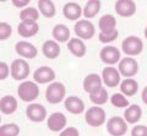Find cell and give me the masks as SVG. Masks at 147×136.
Listing matches in <instances>:
<instances>
[{
	"instance_id": "83f0119b",
	"label": "cell",
	"mask_w": 147,
	"mask_h": 136,
	"mask_svg": "<svg viewBox=\"0 0 147 136\" xmlns=\"http://www.w3.org/2000/svg\"><path fill=\"white\" fill-rule=\"evenodd\" d=\"M38 12H40L44 17L52 19L57 13V9L53 1L50 0H39L38 1Z\"/></svg>"
},
{
	"instance_id": "ab89813d",
	"label": "cell",
	"mask_w": 147,
	"mask_h": 136,
	"mask_svg": "<svg viewBox=\"0 0 147 136\" xmlns=\"http://www.w3.org/2000/svg\"><path fill=\"white\" fill-rule=\"evenodd\" d=\"M145 38H147V27L145 28Z\"/></svg>"
},
{
	"instance_id": "60d3db41",
	"label": "cell",
	"mask_w": 147,
	"mask_h": 136,
	"mask_svg": "<svg viewBox=\"0 0 147 136\" xmlns=\"http://www.w3.org/2000/svg\"><path fill=\"white\" fill-rule=\"evenodd\" d=\"M0 123H1V116H0Z\"/></svg>"
},
{
	"instance_id": "f546056e",
	"label": "cell",
	"mask_w": 147,
	"mask_h": 136,
	"mask_svg": "<svg viewBox=\"0 0 147 136\" xmlns=\"http://www.w3.org/2000/svg\"><path fill=\"white\" fill-rule=\"evenodd\" d=\"M20 19L21 21H34L39 19V12L34 7H25L20 12Z\"/></svg>"
},
{
	"instance_id": "2e32d148",
	"label": "cell",
	"mask_w": 147,
	"mask_h": 136,
	"mask_svg": "<svg viewBox=\"0 0 147 136\" xmlns=\"http://www.w3.org/2000/svg\"><path fill=\"white\" fill-rule=\"evenodd\" d=\"M64 107H65V109L69 113L75 114V115H79V114H81V113H84V110H85L84 101L77 96L66 97L65 101H64Z\"/></svg>"
},
{
	"instance_id": "484cf974",
	"label": "cell",
	"mask_w": 147,
	"mask_h": 136,
	"mask_svg": "<svg viewBox=\"0 0 147 136\" xmlns=\"http://www.w3.org/2000/svg\"><path fill=\"white\" fill-rule=\"evenodd\" d=\"M117 26V19L110 13H107V15H103L98 21V27L100 30V32L107 33L110 32V31L115 30Z\"/></svg>"
},
{
	"instance_id": "603a6c76",
	"label": "cell",
	"mask_w": 147,
	"mask_h": 136,
	"mask_svg": "<svg viewBox=\"0 0 147 136\" xmlns=\"http://www.w3.org/2000/svg\"><path fill=\"white\" fill-rule=\"evenodd\" d=\"M17 109V101L13 96H4L0 99V112L3 114H13Z\"/></svg>"
},
{
	"instance_id": "e0dca14e",
	"label": "cell",
	"mask_w": 147,
	"mask_h": 136,
	"mask_svg": "<svg viewBox=\"0 0 147 136\" xmlns=\"http://www.w3.org/2000/svg\"><path fill=\"white\" fill-rule=\"evenodd\" d=\"M15 50L20 57L27 58V59H33L37 57L38 50L32 43L26 42V40H20L15 45Z\"/></svg>"
},
{
	"instance_id": "7402d4cb",
	"label": "cell",
	"mask_w": 147,
	"mask_h": 136,
	"mask_svg": "<svg viewBox=\"0 0 147 136\" xmlns=\"http://www.w3.org/2000/svg\"><path fill=\"white\" fill-rule=\"evenodd\" d=\"M67 48L72 55H75L77 58L85 57V54L87 52V47L84 43V40H81L79 38H70V40L67 42Z\"/></svg>"
},
{
	"instance_id": "8fae6325",
	"label": "cell",
	"mask_w": 147,
	"mask_h": 136,
	"mask_svg": "<svg viewBox=\"0 0 147 136\" xmlns=\"http://www.w3.org/2000/svg\"><path fill=\"white\" fill-rule=\"evenodd\" d=\"M26 115L33 123H42L47 118V109L39 103H31L26 108Z\"/></svg>"
},
{
	"instance_id": "e575fe53",
	"label": "cell",
	"mask_w": 147,
	"mask_h": 136,
	"mask_svg": "<svg viewBox=\"0 0 147 136\" xmlns=\"http://www.w3.org/2000/svg\"><path fill=\"white\" fill-rule=\"evenodd\" d=\"M131 136H147L146 125H136L131 130Z\"/></svg>"
},
{
	"instance_id": "52a82bcc",
	"label": "cell",
	"mask_w": 147,
	"mask_h": 136,
	"mask_svg": "<svg viewBox=\"0 0 147 136\" xmlns=\"http://www.w3.org/2000/svg\"><path fill=\"white\" fill-rule=\"evenodd\" d=\"M107 131L112 136H124L127 131V124L121 116H112L107 121Z\"/></svg>"
},
{
	"instance_id": "d590c367",
	"label": "cell",
	"mask_w": 147,
	"mask_h": 136,
	"mask_svg": "<svg viewBox=\"0 0 147 136\" xmlns=\"http://www.w3.org/2000/svg\"><path fill=\"white\" fill-rule=\"evenodd\" d=\"M59 136H80L79 130L74 126H69V128H65L64 130L60 131Z\"/></svg>"
},
{
	"instance_id": "f35d334b",
	"label": "cell",
	"mask_w": 147,
	"mask_h": 136,
	"mask_svg": "<svg viewBox=\"0 0 147 136\" xmlns=\"http://www.w3.org/2000/svg\"><path fill=\"white\" fill-rule=\"evenodd\" d=\"M141 98H142V102H144L146 106H147V86L144 88V91H142V94H141Z\"/></svg>"
},
{
	"instance_id": "ba28073f",
	"label": "cell",
	"mask_w": 147,
	"mask_h": 136,
	"mask_svg": "<svg viewBox=\"0 0 147 136\" xmlns=\"http://www.w3.org/2000/svg\"><path fill=\"white\" fill-rule=\"evenodd\" d=\"M75 34L79 37V39H91L94 36V26L90 20H79L74 26Z\"/></svg>"
},
{
	"instance_id": "6da1fadb",
	"label": "cell",
	"mask_w": 147,
	"mask_h": 136,
	"mask_svg": "<svg viewBox=\"0 0 147 136\" xmlns=\"http://www.w3.org/2000/svg\"><path fill=\"white\" fill-rule=\"evenodd\" d=\"M17 94L24 102L32 103L39 96V87L34 81H22L17 87Z\"/></svg>"
},
{
	"instance_id": "d4e9b609",
	"label": "cell",
	"mask_w": 147,
	"mask_h": 136,
	"mask_svg": "<svg viewBox=\"0 0 147 136\" xmlns=\"http://www.w3.org/2000/svg\"><path fill=\"white\" fill-rule=\"evenodd\" d=\"M120 91L123 96L131 97L139 91V83L135 79H124L120 82Z\"/></svg>"
},
{
	"instance_id": "5b68a950",
	"label": "cell",
	"mask_w": 147,
	"mask_h": 136,
	"mask_svg": "<svg viewBox=\"0 0 147 136\" xmlns=\"http://www.w3.org/2000/svg\"><path fill=\"white\" fill-rule=\"evenodd\" d=\"M118 64H119L118 65L119 74H120V76L123 75L126 79H132L139 72V64H137V61L134 58H130V57L123 58L120 59V61Z\"/></svg>"
},
{
	"instance_id": "8992f818",
	"label": "cell",
	"mask_w": 147,
	"mask_h": 136,
	"mask_svg": "<svg viewBox=\"0 0 147 136\" xmlns=\"http://www.w3.org/2000/svg\"><path fill=\"white\" fill-rule=\"evenodd\" d=\"M85 120L90 126L98 128L105 121V112L102 107H91L85 113Z\"/></svg>"
},
{
	"instance_id": "cb8c5ba5",
	"label": "cell",
	"mask_w": 147,
	"mask_h": 136,
	"mask_svg": "<svg viewBox=\"0 0 147 136\" xmlns=\"http://www.w3.org/2000/svg\"><path fill=\"white\" fill-rule=\"evenodd\" d=\"M42 52L48 59H57L60 55V45L52 39L45 40L42 45Z\"/></svg>"
},
{
	"instance_id": "3957f363",
	"label": "cell",
	"mask_w": 147,
	"mask_h": 136,
	"mask_svg": "<svg viewBox=\"0 0 147 136\" xmlns=\"http://www.w3.org/2000/svg\"><path fill=\"white\" fill-rule=\"evenodd\" d=\"M66 88L61 82H52L45 90V99L50 104H59L64 101Z\"/></svg>"
},
{
	"instance_id": "d6986e66",
	"label": "cell",
	"mask_w": 147,
	"mask_h": 136,
	"mask_svg": "<svg viewBox=\"0 0 147 136\" xmlns=\"http://www.w3.org/2000/svg\"><path fill=\"white\" fill-rule=\"evenodd\" d=\"M63 15L70 21H79L82 16V7L75 1H69L63 7Z\"/></svg>"
},
{
	"instance_id": "ffe728a7",
	"label": "cell",
	"mask_w": 147,
	"mask_h": 136,
	"mask_svg": "<svg viewBox=\"0 0 147 136\" xmlns=\"http://www.w3.org/2000/svg\"><path fill=\"white\" fill-rule=\"evenodd\" d=\"M142 116V108L137 104H132L129 106L125 112H124V118L123 119L126 121V124H136Z\"/></svg>"
},
{
	"instance_id": "7c38bea8",
	"label": "cell",
	"mask_w": 147,
	"mask_h": 136,
	"mask_svg": "<svg viewBox=\"0 0 147 136\" xmlns=\"http://www.w3.org/2000/svg\"><path fill=\"white\" fill-rule=\"evenodd\" d=\"M67 123L66 116L60 112H55L53 114H50L47 119V126L50 131H54V133H59L65 129Z\"/></svg>"
},
{
	"instance_id": "f1b7e54d",
	"label": "cell",
	"mask_w": 147,
	"mask_h": 136,
	"mask_svg": "<svg viewBox=\"0 0 147 136\" xmlns=\"http://www.w3.org/2000/svg\"><path fill=\"white\" fill-rule=\"evenodd\" d=\"M108 91L105 90L104 87H102L99 91H97L96 93H92L90 94V99H91V102L96 104V106H102V104H105L108 102Z\"/></svg>"
},
{
	"instance_id": "7a4b0ae2",
	"label": "cell",
	"mask_w": 147,
	"mask_h": 136,
	"mask_svg": "<svg viewBox=\"0 0 147 136\" xmlns=\"http://www.w3.org/2000/svg\"><path fill=\"white\" fill-rule=\"evenodd\" d=\"M121 49L123 53L127 57H136L142 53L144 50V43L142 39L136 37V36H129L121 43Z\"/></svg>"
},
{
	"instance_id": "1f68e13d",
	"label": "cell",
	"mask_w": 147,
	"mask_h": 136,
	"mask_svg": "<svg viewBox=\"0 0 147 136\" xmlns=\"http://www.w3.org/2000/svg\"><path fill=\"white\" fill-rule=\"evenodd\" d=\"M110 103L117 108H127L129 104H130L129 103V99L125 96H123L121 93H114L110 97Z\"/></svg>"
},
{
	"instance_id": "9c48e42d",
	"label": "cell",
	"mask_w": 147,
	"mask_h": 136,
	"mask_svg": "<svg viewBox=\"0 0 147 136\" xmlns=\"http://www.w3.org/2000/svg\"><path fill=\"white\" fill-rule=\"evenodd\" d=\"M99 58L104 64H107L108 66H112L114 64L120 61L121 59V53L117 47H112V45H107L100 49L99 52Z\"/></svg>"
},
{
	"instance_id": "4fadbf2b",
	"label": "cell",
	"mask_w": 147,
	"mask_h": 136,
	"mask_svg": "<svg viewBox=\"0 0 147 136\" xmlns=\"http://www.w3.org/2000/svg\"><path fill=\"white\" fill-rule=\"evenodd\" d=\"M115 12L121 17H131L136 12V3L132 0H118L115 3Z\"/></svg>"
},
{
	"instance_id": "ac0fdd59",
	"label": "cell",
	"mask_w": 147,
	"mask_h": 136,
	"mask_svg": "<svg viewBox=\"0 0 147 136\" xmlns=\"http://www.w3.org/2000/svg\"><path fill=\"white\" fill-rule=\"evenodd\" d=\"M39 31V26L34 21H21L17 26V32L21 37L31 38L36 36Z\"/></svg>"
},
{
	"instance_id": "74e56055",
	"label": "cell",
	"mask_w": 147,
	"mask_h": 136,
	"mask_svg": "<svg viewBox=\"0 0 147 136\" xmlns=\"http://www.w3.org/2000/svg\"><path fill=\"white\" fill-rule=\"evenodd\" d=\"M30 4V0H13L12 1V5L16 6V7H20V9H25L27 5Z\"/></svg>"
},
{
	"instance_id": "277c9868",
	"label": "cell",
	"mask_w": 147,
	"mask_h": 136,
	"mask_svg": "<svg viewBox=\"0 0 147 136\" xmlns=\"http://www.w3.org/2000/svg\"><path fill=\"white\" fill-rule=\"evenodd\" d=\"M31 72L30 69V65L25 59H15L12 63H11V66H10V74L12 76L13 80H17V81H22L25 80L26 77H28Z\"/></svg>"
},
{
	"instance_id": "4dcf8cb0",
	"label": "cell",
	"mask_w": 147,
	"mask_h": 136,
	"mask_svg": "<svg viewBox=\"0 0 147 136\" xmlns=\"http://www.w3.org/2000/svg\"><path fill=\"white\" fill-rule=\"evenodd\" d=\"M20 126L17 124H4L0 126V136H18Z\"/></svg>"
},
{
	"instance_id": "44dd1931",
	"label": "cell",
	"mask_w": 147,
	"mask_h": 136,
	"mask_svg": "<svg viewBox=\"0 0 147 136\" xmlns=\"http://www.w3.org/2000/svg\"><path fill=\"white\" fill-rule=\"evenodd\" d=\"M52 34H53V38L57 43L58 42L65 43V42H69V40H70L71 32H70V28H69L67 26L63 25V24H58V25L54 26Z\"/></svg>"
},
{
	"instance_id": "5bb4252c",
	"label": "cell",
	"mask_w": 147,
	"mask_h": 136,
	"mask_svg": "<svg viewBox=\"0 0 147 136\" xmlns=\"http://www.w3.org/2000/svg\"><path fill=\"white\" fill-rule=\"evenodd\" d=\"M36 83H49L55 79V71L49 66H40L33 72Z\"/></svg>"
},
{
	"instance_id": "9a60e30c",
	"label": "cell",
	"mask_w": 147,
	"mask_h": 136,
	"mask_svg": "<svg viewBox=\"0 0 147 136\" xmlns=\"http://www.w3.org/2000/svg\"><path fill=\"white\" fill-rule=\"evenodd\" d=\"M102 87H103L102 77H100L98 74H90V75H87L84 80V90H85V92H87L88 94L96 93Z\"/></svg>"
},
{
	"instance_id": "4316f807",
	"label": "cell",
	"mask_w": 147,
	"mask_h": 136,
	"mask_svg": "<svg viewBox=\"0 0 147 136\" xmlns=\"http://www.w3.org/2000/svg\"><path fill=\"white\" fill-rule=\"evenodd\" d=\"M100 6H102V3L99 0H88L84 7V11H82L85 16V20H88V19L97 16L98 12L100 11Z\"/></svg>"
},
{
	"instance_id": "836d02e7",
	"label": "cell",
	"mask_w": 147,
	"mask_h": 136,
	"mask_svg": "<svg viewBox=\"0 0 147 136\" xmlns=\"http://www.w3.org/2000/svg\"><path fill=\"white\" fill-rule=\"evenodd\" d=\"M12 34V27L6 22H0V40L10 38Z\"/></svg>"
},
{
	"instance_id": "d6a6232c",
	"label": "cell",
	"mask_w": 147,
	"mask_h": 136,
	"mask_svg": "<svg viewBox=\"0 0 147 136\" xmlns=\"http://www.w3.org/2000/svg\"><path fill=\"white\" fill-rule=\"evenodd\" d=\"M118 36H119V32L115 28V30L110 31V32H107V33L100 32L98 38H99V42H102V43H110V42H113V40H115L118 38Z\"/></svg>"
},
{
	"instance_id": "30bf717a",
	"label": "cell",
	"mask_w": 147,
	"mask_h": 136,
	"mask_svg": "<svg viewBox=\"0 0 147 136\" xmlns=\"http://www.w3.org/2000/svg\"><path fill=\"white\" fill-rule=\"evenodd\" d=\"M102 82L107 86V87H117L121 82V76L119 74L118 69L113 66H107L104 67L102 71Z\"/></svg>"
},
{
	"instance_id": "8d00e7d4",
	"label": "cell",
	"mask_w": 147,
	"mask_h": 136,
	"mask_svg": "<svg viewBox=\"0 0 147 136\" xmlns=\"http://www.w3.org/2000/svg\"><path fill=\"white\" fill-rule=\"evenodd\" d=\"M10 74V66H7L6 63L0 61V81L5 80Z\"/></svg>"
}]
</instances>
